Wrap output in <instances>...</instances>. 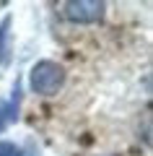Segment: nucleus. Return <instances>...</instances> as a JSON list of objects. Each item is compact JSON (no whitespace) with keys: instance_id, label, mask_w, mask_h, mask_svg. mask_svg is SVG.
I'll use <instances>...</instances> for the list:
<instances>
[{"instance_id":"7ed1b4c3","label":"nucleus","mask_w":153,"mask_h":156,"mask_svg":"<svg viewBox=\"0 0 153 156\" xmlns=\"http://www.w3.org/2000/svg\"><path fill=\"white\" fill-rule=\"evenodd\" d=\"M8 62H11V16H5L0 23V73L5 70Z\"/></svg>"},{"instance_id":"f257e3e1","label":"nucleus","mask_w":153,"mask_h":156,"mask_svg":"<svg viewBox=\"0 0 153 156\" xmlns=\"http://www.w3.org/2000/svg\"><path fill=\"white\" fill-rule=\"evenodd\" d=\"M65 83V70L62 65L52 60H39L31 68V89L42 96H52L60 91V86Z\"/></svg>"},{"instance_id":"f03ea898","label":"nucleus","mask_w":153,"mask_h":156,"mask_svg":"<svg viewBox=\"0 0 153 156\" xmlns=\"http://www.w3.org/2000/svg\"><path fill=\"white\" fill-rule=\"evenodd\" d=\"M104 3L101 0H70L65 3V13L70 21H81V23H91V21H99L104 16Z\"/></svg>"},{"instance_id":"39448f33","label":"nucleus","mask_w":153,"mask_h":156,"mask_svg":"<svg viewBox=\"0 0 153 156\" xmlns=\"http://www.w3.org/2000/svg\"><path fill=\"white\" fill-rule=\"evenodd\" d=\"M0 156H23L21 148H18L16 143H11V140H0Z\"/></svg>"},{"instance_id":"20e7f679","label":"nucleus","mask_w":153,"mask_h":156,"mask_svg":"<svg viewBox=\"0 0 153 156\" xmlns=\"http://www.w3.org/2000/svg\"><path fill=\"white\" fill-rule=\"evenodd\" d=\"M16 117H18V94H13L11 101L0 104V130H5Z\"/></svg>"}]
</instances>
